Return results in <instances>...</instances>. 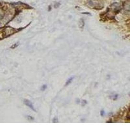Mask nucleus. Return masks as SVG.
Returning a JSON list of instances; mask_svg holds the SVG:
<instances>
[{"mask_svg":"<svg viewBox=\"0 0 130 130\" xmlns=\"http://www.w3.org/2000/svg\"><path fill=\"white\" fill-rule=\"evenodd\" d=\"M23 103H25V105H26L27 106H28V107H29L30 109H31L32 110H33V111H35V108H34V107H33V105H32V104L31 103V102L29 100H23Z\"/></svg>","mask_w":130,"mask_h":130,"instance_id":"f257e3e1","label":"nucleus"},{"mask_svg":"<svg viewBox=\"0 0 130 130\" xmlns=\"http://www.w3.org/2000/svg\"><path fill=\"white\" fill-rule=\"evenodd\" d=\"M79 26L81 29H83L84 26H85V21L83 18H81L79 20Z\"/></svg>","mask_w":130,"mask_h":130,"instance_id":"f03ea898","label":"nucleus"},{"mask_svg":"<svg viewBox=\"0 0 130 130\" xmlns=\"http://www.w3.org/2000/svg\"><path fill=\"white\" fill-rule=\"evenodd\" d=\"M73 79H74V77H70V79H68V80L66 81V84H65V86H67V85H68L69 84L71 83H72V80H73Z\"/></svg>","mask_w":130,"mask_h":130,"instance_id":"7ed1b4c3","label":"nucleus"},{"mask_svg":"<svg viewBox=\"0 0 130 130\" xmlns=\"http://www.w3.org/2000/svg\"><path fill=\"white\" fill-rule=\"evenodd\" d=\"M18 45H19V42H17L16 44H14V46H11V48L12 49H14V48H16V47L18 46Z\"/></svg>","mask_w":130,"mask_h":130,"instance_id":"20e7f679","label":"nucleus"},{"mask_svg":"<svg viewBox=\"0 0 130 130\" xmlns=\"http://www.w3.org/2000/svg\"><path fill=\"white\" fill-rule=\"evenodd\" d=\"M46 88H47V85H44L42 87V88H41V91H45Z\"/></svg>","mask_w":130,"mask_h":130,"instance_id":"39448f33","label":"nucleus"},{"mask_svg":"<svg viewBox=\"0 0 130 130\" xmlns=\"http://www.w3.org/2000/svg\"><path fill=\"white\" fill-rule=\"evenodd\" d=\"M27 119L29 120H34V118H32V116H27Z\"/></svg>","mask_w":130,"mask_h":130,"instance_id":"423d86ee","label":"nucleus"},{"mask_svg":"<svg viewBox=\"0 0 130 130\" xmlns=\"http://www.w3.org/2000/svg\"><path fill=\"white\" fill-rule=\"evenodd\" d=\"M52 121H53L54 122H58V119H57V117H55V118L52 120Z\"/></svg>","mask_w":130,"mask_h":130,"instance_id":"0eeeda50","label":"nucleus"},{"mask_svg":"<svg viewBox=\"0 0 130 130\" xmlns=\"http://www.w3.org/2000/svg\"><path fill=\"white\" fill-rule=\"evenodd\" d=\"M87 101L86 100H83V101H82V105H85V104H87Z\"/></svg>","mask_w":130,"mask_h":130,"instance_id":"6e6552de","label":"nucleus"},{"mask_svg":"<svg viewBox=\"0 0 130 130\" xmlns=\"http://www.w3.org/2000/svg\"><path fill=\"white\" fill-rule=\"evenodd\" d=\"M100 114H101V116H103L105 114V112L102 110V111H101V112H100Z\"/></svg>","mask_w":130,"mask_h":130,"instance_id":"1a4fd4ad","label":"nucleus"},{"mask_svg":"<svg viewBox=\"0 0 130 130\" xmlns=\"http://www.w3.org/2000/svg\"><path fill=\"white\" fill-rule=\"evenodd\" d=\"M118 98V94H116L115 96H114V97H113V99L114 100H116V98Z\"/></svg>","mask_w":130,"mask_h":130,"instance_id":"9d476101","label":"nucleus"},{"mask_svg":"<svg viewBox=\"0 0 130 130\" xmlns=\"http://www.w3.org/2000/svg\"><path fill=\"white\" fill-rule=\"evenodd\" d=\"M82 14H89V15H91L90 13H88V12H83Z\"/></svg>","mask_w":130,"mask_h":130,"instance_id":"9b49d317","label":"nucleus"},{"mask_svg":"<svg viewBox=\"0 0 130 130\" xmlns=\"http://www.w3.org/2000/svg\"><path fill=\"white\" fill-rule=\"evenodd\" d=\"M59 5H60V4H59V3L58 5H57V4H56V5H55V8H57V7H58Z\"/></svg>","mask_w":130,"mask_h":130,"instance_id":"f8f14e48","label":"nucleus"},{"mask_svg":"<svg viewBox=\"0 0 130 130\" xmlns=\"http://www.w3.org/2000/svg\"><path fill=\"white\" fill-rule=\"evenodd\" d=\"M80 102H79V100H77V103H79Z\"/></svg>","mask_w":130,"mask_h":130,"instance_id":"ddd939ff","label":"nucleus"}]
</instances>
